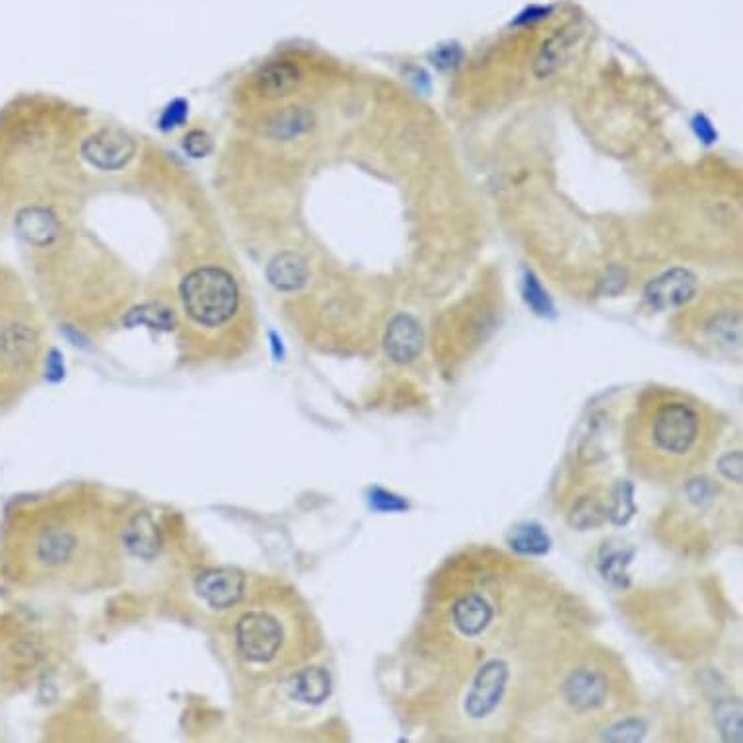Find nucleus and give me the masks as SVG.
<instances>
[{
  "instance_id": "obj_24",
  "label": "nucleus",
  "mask_w": 743,
  "mask_h": 743,
  "mask_svg": "<svg viewBox=\"0 0 743 743\" xmlns=\"http://www.w3.org/2000/svg\"><path fill=\"white\" fill-rule=\"evenodd\" d=\"M742 452H730L719 460V471L728 481L742 483Z\"/></svg>"
},
{
  "instance_id": "obj_8",
  "label": "nucleus",
  "mask_w": 743,
  "mask_h": 743,
  "mask_svg": "<svg viewBox=\"0 0 743 743\" xmlns=\"http://www.w3.org/2000/svg\"><path fill=\"white\" fill-rule=\"evenodd\" d=\"M697 292V279L687 269H671L648 284L645 296L656 310L683 306Z\"/></svg>"
},
{
  "instance_id": "obj_20",
  "label": "nucleus",
  "mask_w": 743,
  "mask_h": 743,
  "mask_svg": "<svg viewBox=\"0 0 743 743\" xmlns=\"http://www.w3.org/2000/svg\"><path fill=\"white\" fill-rule=\"evenodd\" d=\"M719 726L726 742H742V709L740 704H722L719 711Z\"/></svg>"
},
{
  "instance_id": "obj_18",
  "label": "nucleus",
  "mask_w": 743,
  "mask_h": 743,
  "mask_svg": "<svg viewBox=\"0 0 743 743\" xmlns=\"http://www.w3.org/2000/svg\"><path fill=\"white\" fill-rule=\"evenodd\" d=\"M632 558V551L622 547V545H607L601 553L599 561V571L606 576V580L614 582L622 586L627 582V566Z\"/></svg>"
},
{
  "instance_id": "obj_16",
  "label": "nucleus",
  "mask_w": 743,
  "mask_h": 743,
  "mask_svg": "<svg viewBox=\"0 0 743 743\" xmlns=\"http://www.w3.org/2000/svg\"><path fill=\"white\" fill-rule=\"evenodd\" d=\"M510 547L522 555H545L551 550V537L542 525L522 524L512 530Z\"/></svg>"
},
{
  "instance_id": "obj_11",
  "label": "nucleus",
  "mask_w": 743,
  "mask_h": 743,
  "mask_svg": "<svg viewBox=\"0 0 743 743\" xmlns=\"http://www.w3.org/2000/svg\"><path fill=\"white\" fill-rule=\"evenodd\" d=\"M384 345L394 363H412L422 350V329L419 322L409 314L396 315L389 322Z\"/></svg>"
},
{
  "instance_id": "obj_12",
  "label": "nucleus",
  "mask_w": 743,
  "mask_h": 743,
  "mask_svg": "<svg viewBox=\"0 0 743 743\" xmlns=\"http://www.w3.org/2000/svg\"><path fill=\"white\" fill-rule=\"evenodd\" d=\"M456 629L465 637H479L493 621V607L479 594H468L452 607Z\"/></svg>"
},
{
  "instance_id": "obj_25",
  "label": "nucleus",
  "mask_w": 743,
  "mask_h": 743,
  "mask_svg": "<svg viewBox=\"0 0 743 743\" xmlns=\"http://www.w3.org/2000/svg\"><path fill=\"white\" fill-rule=\"evenodd\" d=\"M693 127H695L697 135H699V138L701 140H704V143H712L714 138H716V133H714V129H712L711 123L707 122L704 117H695V122H693Z\"/></svg>"
},
{
  "instance_id": "obj_19",
  "label": "nucleus",
  "mask_w": 743,
  "mask_h": 743,
  "mask_svg": "<svg viewBox=\"0 0 743 743\" xmlns=\"http://www.w3.org/2000/svg\"><path fill=\"white\" fill-rule=\"evenodd\" d=\"M635 512H637V506L632 502V485L627 483V481H621L619 485L615 486L614 493H611L607 517L614 524L622 525L627 524L630 517L635 516Z\"/></svg>"
},
{
  "instance_id": "obj_3",
  "label": "nucleus",
  "mask_w": 743,
  "mask_h": 743,
  "mask_svg": "<svg viewBox=\"0 0 743 743\" xmlns=\"http://www.w3.org/2000/svg\"><path fill=\"white\" fill-rule=\"evenodd\" d=\"M168 315L187 358L199 363L236 360L255 341V312L245 284L236 268L214 255L184 265Z\"/></svg>"
},
{
  "instance_id": "obj_10",
  "label": "nucleus",
  "mask_w": 743,
  "mask_h": 743,
  "mask_svg": "<svg viewBox=\"0 0 743 743\" xmlns=\"http://www.w3.org/2000/svg\"><path fill=\"white\" fill-rule=\"evenodd\" d=\"M248 588V578L238 571H209L201 574L197 580V592L210 607L224 611L230 606H234L238 599L242 598L243 592Z\"/></svg>"
},
{
  "instance_id": "obj_7",
  "label": "nucleus",
  "mask_w": 743,
  "mask_h": 743,
  "mask_svg": "<svg viewBox=\"0 0 743 743\" xmlns=\"http://www.w3.org/2000/svg\"><path fill=\"white\" fill-rule=\"evenodd\" d=\"M510 670L506 662L491 660L477 671L473 686L465 699V712L471 719H486L496 711L509 686Z\"/></svg>"
},
{
  "instance_id": "obj_4",
  "label": "nucleus",
  "mask_w": 743,
  "mask_h": 743,
  "mask_svg": "<svg viewBox=\"0 0 743 743\" xmlns=\"http://www.w3.org/2000/svg\"><path fill=\"white\" fill-rule=\"evenodd\" d=\"M712 420L703 407L681 397L658 399L630 419L629 460L650 479H676L709 456Z\"/></svg>"
},
{
  "instance_id": "obj_2",
  "label": "nucleus",
  "mask_w": 743,
  "mask_h": 743,
  "mask_svg": "<svg viewBox=\"0 0 743 743\" xmlns=\"http://www.w3.org/2000/svg\"><path fill=\"white\" fill-rule=\"evenodd\" d=\"M219 647L242 678L265 683L294 676L317 650L315 622L296 592L258 582L222 611Z\"/></svg>"
},
{
  "instance_id": "obj_1",
  "label": "nucleus",
  "mask_w": 743,
  "mask_h": 743,
  "mask_svg": "<svg viewBox=\"0 0 743 743\" xmlns=\"http://www.w3.org/2000/svg\"><path fill=\"white\" fill-rule=\"evenodd\" d=\"M127 525L115 502L81 489L38 510L20 543L32 580L66 590L100 592L122 580Z\"/></svg>"
},
{
  "instance_id": "obj_17",
  "label": "nucleus",
  "mask_w": 743,
  "mask_h": 743,
  "mask_svg": "<svg viewBox=\"0 0 743 743\" xmlns=\"http://www.w3.org/2000/svg\"><path fill=\"white\" fill-rule=\"evenodd\" d=\"M707 332L711 335L714 343H719L720 347H740L742 343V320L740 314H732V312H724V314L714 315Z\"/></svg>"
},
{
  "instance_id": "obj_23",
  "label": "nucleus",
  "mask_w": 743,
  "mask_h": 743,
  "mask_svg": "<svg viewBox=\"0 0 743 743\" xmlns=\"http://www.w3.org/2000/svg\"><path fill=\"white\" fill-rule=\"evenodd\" d=\"M524 294L525 302L534 307L535 314L547 315L553 312L547 292L543 291L542 284L537 283V279L532 273H525Z\"/></svg>"
},
{
  "instance_id": "obj_21",
  "label": "nucleus",
  "mask_w": 743,
  "mask_h": 743,
  "mask_svg": "<svg viewBox=\"0 0 743 743\" xmlns=\"http://www.w3.org/2000/svg\"><path fill=\"white\" fill-rule=\"evenodd\" d=\"M645 732H647V724L642 720H622V722H617L615 726L607 730L606 734H604V740L617 743L640 742L645 737Z\"/></svg>"
},
{
  "instance_id": "obj_15",
  "label": "nucleus",
  "mask_w": 743,
  "mask_h": 743,
  "mask_svg": "<svg viewBox=\"0 0 743 743\" xmlns=\"http://www.w3.org/2000/svg\"><path fill=\"white\" fill-rule=\"evenodd\" d=\"M574 41H576V33L573 30H565L553 35L545 45H543L540 55L535 59L534 71L540 79L550 76L551 73L557 71L558 65H563L568 51L573 49Z\"/></svg>"
},
{
  "instance_id": "obj_6",
  "label": "nucleus",
  "mask_w": 743,
  "mask_h": 743,
  "mask_svg": "<svg viewBox=\"0 0 743 743\" xmlns=\"http://www.w3.org/2000/svg\"><path fill=\"white\" fill-rule=\"evenodd\" d=\"M306 81V71L296 59L268 61L250 74L245 96L253 104H273L294 96Z\"/></svg>"
},
{
  "instance_id": "obj_14",
  "label": "nucleus",
  "mask_w": 743,
  "mask_h": 743,
  "mask_svg": "<svg viewBox=\"0 0 743 743\" xmlns=\"http://www.w3.org/2000/svg\"><path fill=\"white\" fill-rule=\"evenodd\" d=\"M332 693V678L324 668H300L292 676V695L306 704L324 703Z\"/></svg>"
},
{
  "instance_id": "obj_22",
  "label": "nucleus",
  "mask_w": 743,
  "mask_h": 743,
  "mask_svg": "<svg viewBox=\"0 0 743 743\" xmlns=\"http://www.w3.org/2000/svg\"><path fill=\"white\" fill-rule=\"evenodd\" d=\"M607 517V509L599 506L598 501H582L576 509H574L573 522L574 527H596L601 524Z\"/></svg>"
},
{
  "instance_id": "obj_5",
  "label": "nucleus",
  "mask_w": 743,
  "mask_h": 743,
  "mask_svg": "<svg viewBox=\"0 0 743 743\" xmlns=\"http://www.w3.org/2000/svg\"><path fill=\"white\" fill-rule=\"evenodd\" d=\"M28 310H0V384H22L38 372L43 355L41 329Z\"/></svg>"
},
{
  "instance_id": "obj_13",
  "label": "nucleus",
  "mask_w": 743,
  "mask_h": 743,
  "mask_svg": "<svg viewBox=\"0 0 743 743\" xmlns=\"http://www.w3.org/2000/svg\"><path fill=\"white\" fill-rule=\"evenodd\" d=\"M269 281L283 294L302 291L310 281L306 259L292 251L281 253L269 268Z\"/></svg>"
},
{
  "instance_id": "obj_9",
  "label": "nucleus",
  "mask_w": 743,
  "mask_h": 743,
  "mask_svg": "<svg viewBox=\"0 0 743 743\" xmlns=\"http://www.w3.org/2000/svg\"><path fill=\"white\" fill-rule=\"evenodd\" d=\"M609 686L607 678L599 670L582 668L568 676L563 687L566 703L576 712H590L606 703Z\"/></svg>"
}]
</instances>
